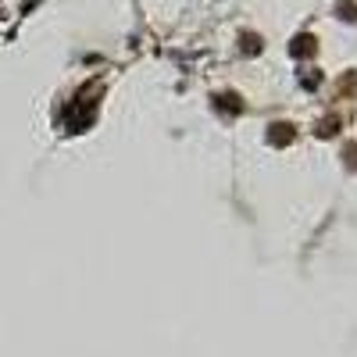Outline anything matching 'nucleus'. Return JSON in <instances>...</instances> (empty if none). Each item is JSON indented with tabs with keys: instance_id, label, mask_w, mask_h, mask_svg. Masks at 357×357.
Wrapping results in <instances>:
<instances>
[{
	"instance_id": "nucleus-1",
	"label": "nucleus",
	"mask_w": 357,
	"mask_h": 357,
	"mask_svg": "<svg viewBox=\"0 0 357 357\" xmlns=\"http://www.w3.org/2000/svg\"><path fill=\"white\" fill-rule=\"evenodd\" d=\"M293 50H296V54H307V50H311V36H301V40L293 43Z\"/></svg>"
}]
</instances>
